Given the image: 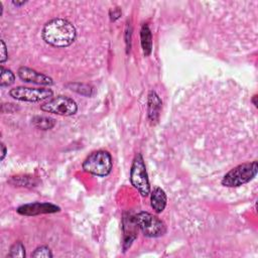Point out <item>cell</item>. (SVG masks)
Segmentation results:
<instances>
[{"instance_id":"cb8c5ba5","label":"cell","mask_w":258,"mask_h":258,"mask_svg":"<svg viewBox=\"0 0 258 258\" xmlns=\"http://www.w3.org/2000/svg\"><path fill=\"white\" fill-rule=\"evenodd\" d=\"M257 95H254L253 97H252V103H253V105L255 106V107H257Z\"/></svg>"},{"instance_id":"603a6c76","label":"cell","mask_w":258,"mask_h":258,"mask_svg":"<svg viewBox=\"0 0 258 258\" xmlns=\"http://www.w3.org/2000/svg\"><path fill=\"white\" fill-rule=\"evenodd\" d=\"M25 3H26L25 1H21V2H19V1H12V4L15 5V6H21V5L25 4Z\"/></svg>"},{"instance_id":"8992f818","label":"cell","mask_w":258,"mask_h":258,"mask_svg":"<svg viewBox=\"0 0 258 258\" xmlns=\"http://www.w3.org/2000/svg\"><path fill=\"white\" fill-rule=\"evenodd\" d=\"M40 110L60 116H72L77 113L78 105L72 98L59 95L40 105Z\"/></svg>"},{"instance_id":"7c38bea8","label":"cell","mask_w":258,"mask_h":258,"mask_svg":"<svg viewBox=\"0 0 258 258\" xmlns=\"http://www.w3.org/2000/svg\"><path fill=\"white\" fill-rule=\"evenodd\" d=\"M167 204V197L165 191L159 187L156 186L153 188V190L150 192V205L151 208L154 210L155 213L159 214L163 212Z\"/></svg>"},{"instance_id":"5b68a950","label":"cell","mask_w":258,"mask_h":258,"mask_svg":"<svg viewBox=\"0 0 258 258\" xmlns=\"http://www.w3.org/2000/svg\"><path fill=\"white\" fill-rule=\"evenodd\" d=\"M130 181L142 197H147L150 194L148 174L141 153H137L133 159L130 169Z\"/></svg>"},{"instance_id":"ac0fdd59","label":"cell","mask_w":258,"mask_h":258,"mask_svg":"<svg viewBox=\"0 0 258 258\" xmlns=\"http://www.w3.org/2000/svg\"><path fill=\"white\" fill-rule=\"evenodd\" d=\"M52 256L51 250L47 246H39L31 253L33 258H51Z\"/></svg>"},{"instance_id":"30bf717a","label":"cell","mask_w":258,"mask_h":258,"mask_svg":"<svg viewBox=\"0 0 258 258\" xmlns=\"http://www.w3.org/2000/svg\"><path fill=\"white\" fill-rule=\"evenodd\" d=\"M136 229H138V226L135 222L134 216H131L130 214L128 217L124 216L123 218V248L124 251H126L127 248H129L132 244V242L136 239L137 237V232Z\"/></svg>"},{"instance_id":"7a4b0ae2","label":"cell","mask_w":258,"mask_h":258,"mask_svg":"<svg viewBox=\"0 0 258 258\" xmlns=\"http://www.w3.org/2000/svg\"><path fill=\"white\" fill-rule=\"evenodd\" d=\"M258 171V163L256 160L239 164L228 171L221 183L226 187H237L251 181Z\"/></svg>"},{"instance_id":"ba28073f","label":"cell","mask_w":258,"mask_h":258,"mask_svg":"<svg viewBox=\"0 0 258 258\" xmlns=\"http://www.w3.org/2000/svg\"><path fill=\"white\" fill-rule=\"evenodd\" d=\"M60 211V208L50 203H30L17 208L16 212L22 216H36L42 214H52Z\"/></svg>"},{"instance_id":"52a82bcc","label":"cell","mask_w":258,"mask_h":258,"mask_svg":"<svg viewBox=\"0 0 258 258\" xmlns=\"http://www.w3.org/2000/svg\"><path fill=\"white\" fill-rule=\"evenodd\" d=\"M10 97L17 101L37 103L52 97L53 92L45 88H28V87H15L9 91Z\"/></svg>"},{"instance_id":"44dd1931","label":"cell","mask_w":258,"mask_h":258,"mask_svg":"<svg viewBox=\"0 0 258 258\" xmlns=\"http://www.w3.org/2000/svg\"><path fill=\"white\" fill-rule=\"evenodd\" d=\"M122 14V11L119 7H115V8H111L109 11V15H110V19L111 21H116Z\"/></svg>"},{"instance_id":"9c48e42d","label":"cell","mask_w":258,"mask_h":258,"mask_svg":"<svg viewBox=\"0 0 258 258\" xmlns=\"http://www.w3.org/2000/svg\"><path fill=\"white\" fill-rule=\"evenodd\" d=\"M17 75L23 82L26 83H32L41 86L53 85V80L50 77L27 67H20L17 71Z\"/></svg>"},{"instance_id":"ffe728a7","label":"cell","mask_w":258,"mask_h":258,"mask_svg":"<svg viewBox=\"0 0 258 258\" xmlns=\"http://www.w3.org/2000/svg\"><path fill=\"white\" fill-rule=\"evenodd\" d=\"M0 43H1V54H0V62L1 63H4L7 58H8V51H7V47H6V44L4 42L3 39L0 40Z\"/></svg>"},{"instance_id":"8fae6325","label":"cell","mask_w":258,"mask_h":258,"mask_svg":"<svg viewBox=\"0 0 258 258\" xmlns=\"http://www.w3.org/2000/svg\"><path fill=\"white\" fill-rule=\"evenodd\" d=\"M162 102L155 91H150L147 99V117L151 124L157 123L160 115Z\"/></svg>"},{"instance_id":"5bb4252c","label":"cell","mask_w":258,"mask_h":258,"mask_svg":"<svg viewBox=\"0 0 258 258\" xmlns=\"http://www.w3.org/2000/svg\"><path fill=\"white\" fill-rule=\"evenodd\" d=\"M32 123L40 130H49L54 127L55 120L46 116H35L32 119Z\"/></svg>"},{"instance_id":"6da1fadb","label":"cell","mask_w":258,"mask_h":258,"mask_svg":"<svg viewBox=\"0 0 258 258\" xmlns=\"http://www.w3.org/2000/svg\"><path fill=\"white\" fill-rule=\"evenodd\" d=\"M43 40L54 47L70 46L77 37L76 27L64 18H53L47 21L42 28Z\"/></svg>"},{"instance_id":"d6986e66","label":"cell","mask_w":258,"mask_h":258,"mask_svg":"<svg viewBox=\"0 0 258 258\" xmlns=\"http://www.w3.org/2000/svg\"><path fill=\"white\" fill-rule=\"evenodd\" d=\"M31 180H33V178L30 176H12L9 182L17 186H28L31 184Z\"/></svg>"},{"instance_id":"9a60e30c","label":"cell","mask_w":258,"mask_h":258,"mask_svg":"<svg viewBox=\"0 0 258 258\" xmlns=\"http://www.w3.org/2000/svg\"><path fill=\"white\" fill-rule=\"evenodd\" d=\"M15 81V75L12 73V71L5 69L3 66H1V77H0V87H8L12 85Z\"/></svg>"},{"instance_id":"2e32d148","label":"cell","mask_w":258,"mask_h":258,"mask_svg":"<svg viewBox=\"0 0 258 258\" xmlns=\"http://www.w3.org/2000/svg\"><path fill=\"white\" fill-rule=\"evenodd\" d=\"M25 247L22 244V242L17 241L15 242L11 247H10V251L7 255V257H11V258H15V257H19V258H24L25 257Z\"/></svg>"},{"instance_id":"7402d4cb","label":"cell","mask_w":258,"mask_h":258,"mask_svg":"<svg viewBox=\"0 0 258 258\" xmlns=\"http://www.w3.org/2000/svg\"><path fill=\"white\" fill-rule=\"evenodd\" d=\"M6 154H7V148L4 145V143H1V161L5 158Z\"/></svg>"},{"instance_id":"3957f363","label":"cell","mask_w":258,"mask_h":258,"mask_svg":"<svg viewBox=\"0 0 258 258\" xmlns=\"http://www.w3.org/2000/svg\"><path fill=\"white\" fill-rule=\"evenodd\" d=\"M84 171L97 176H107L113 167L111 154L106 150H96L90 153L83 161Z\"/></svg>"},{"instance_id":"e0dca14e","label":"cell","mask_w":258,"mask_h":258,"mask_svg":"<svg viewBox=\"0 0 258 258\" xmlns=\"http://www.w3.org/2000/svg\"><path fill=\"white\" fill-rule=\"evenodd\" d=\"M69 87H71V90L72 91H75L81 95H85V96H92V93H93V89L92 87L88 86V85H84V84H70L68 85Z\"/></svg>"},{"instance_id":"277c9868","label":"cell","mask_w":258,"mask_h":258,"mask_svg":"<svg viewBox=\"0 0 258 258\" xmlns=\"http://www.w3.org/2000/svg\"><path fill=\"white\" fill-rule=\"evenodd\" d=\"M138 229L145 237L157 238L166 233V226L158 217L148 213L139 212L134 216Z\"/></svg>"},{"instance_id":"4fadbf2b","label":"cell","mask_w":258,"mask_h":258,"mask_svg":"<svg viewBox=\"0 0 258 258\" xmlns=\"http://www.w3.org/2000/svg\"><path fill=\"white\" fill-rule=\"evenodd\" d=\"M141 47L145 56H148L152 51V33L147 23H144L140 30Z\"/></svg>"}]
</instances>
